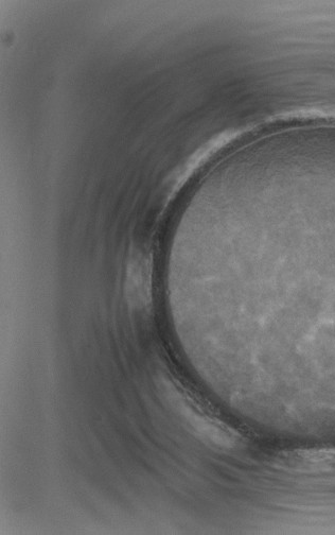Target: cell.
I'll list each match as a JSON object with an SVG mask.
<instances>
[{
  "label": "cell",
  "instance_id": "obj_1",
  "mask_svg": "<svg viewBox=\"0 0 335 535\" xmlns=\"http://www.w3.org/2000/svg\"><path fill=\"white\" fill-rule=\"evenodd\" d=\"M173 405L179 410L181 416L187 420L190 427L197 431L200 437L223 447L235 444L236 437L232 431L217 420L210 418L208 414L201 411L197 406L181 399L176 400Z\"/></svg>",
  "mask_w": 335,
  "mask_h": 535
}]
</instances>
